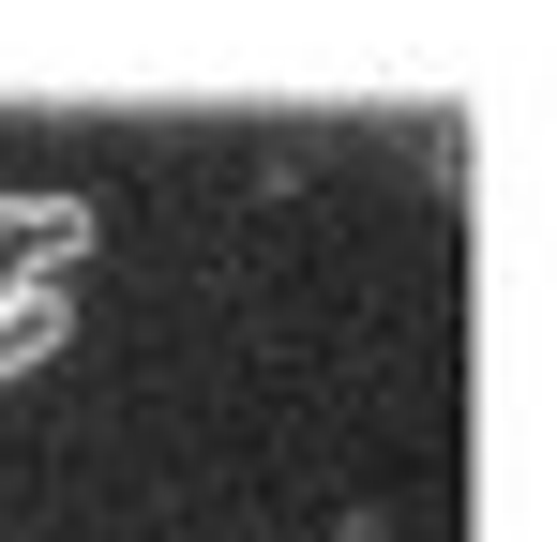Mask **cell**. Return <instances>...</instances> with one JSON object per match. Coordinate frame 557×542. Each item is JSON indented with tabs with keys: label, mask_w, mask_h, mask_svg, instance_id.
<instances>
[{
	"label": "cell",
	"mask_w": 557,
	"mask_h": 542,
	"mask_svg": "<svg viewBox=\"0 0 557 542\" xmlns=\"http://www.w3.org/2000/svg\"><path fill=\"white\" fill-rule=\"evenodd\" d=\"M61 332H76V301H61V271H0V377H30V361H61Z\"/></svg>",
	"instance_id": "1"
}]
</instances>
